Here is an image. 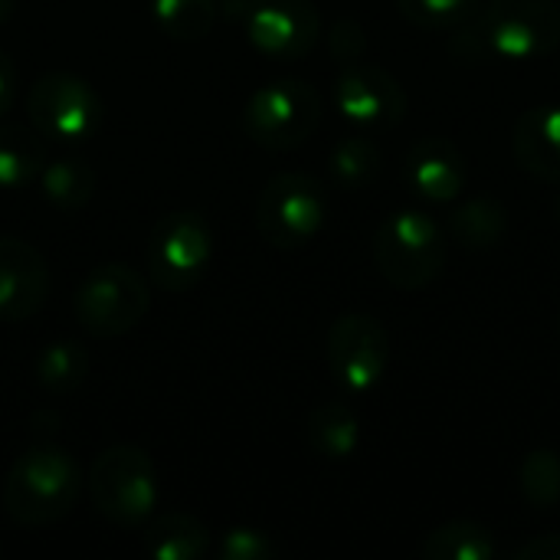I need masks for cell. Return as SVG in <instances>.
Wrapping results in <instances>:
<instances>
[{"label": "cell", "instance_id": "obj_1", "mask_svg": "<svg viewBox=\"0 0 560 560\" xmlns=\"http://www.w3.org/2000/svg\"><path fill=\"white\" fill-rule=\"evenodd\" d=\"M453 52L469 62L512 59L528 62L551 56L560 46L558 0H486L463 26L450 30Z\"/></svg>", "mask_w": 560, "mask_h": 560}, {"label": "cell", "instance_id": "obj_2", "mask_svg": "<svg viewBox=\"0 0 560 560\" xmlns=\"http://www.w3.org/2000/svg\"><path fill=\"white\" fill-rule=\"evenodd\" d=\"M82 492L79 463L52 443H39L16 456L3 482V509L23 528H46L62 522Z\"/></svg>", "mask_w": 560, "mask_h": 560}, {"label": "cell", "instance_id": "obj_3", "mask_svg": "<svg viewBox=\"0 0 560 560\" xmlns=\"http://www.w3.org/2000/svg\"><path fill=\"white\" fill-rule=\"evenodd\" d=\"M450 256L446 230L423 210H394L374 230V262L381 276L400 292L433 285Z\"/></svg>", "mask_w": 560, "mask_h": 560}, {"label": "cell", "instance_id": "obj_4", "mask_svg": "<svg viewBox=\"0 0 560 560\" xmlns=\"http://www.w3.org/2000/svg\"><path fill=\"white\" fill-rule=\"evenodd\" d=\"M89 499L102 518L118 528L144 525L158 509V469L141 446L118 443L95 456L89 469Z\"/></svg>", "mask_w": 560, "mask_h": 560}, {"label": "cell", "instance_id": "obj_5", "mask_svg": "<svg viewBox=\"0 0 560 560\" xmlns=\"http://www.w3.org/2000/svg\"><path fill=\"white\" fill-rule=\"evenodd\" d=\"M322 95L305 79L259 85L243 108V131L266 151L302 148L322 125Z\"/></svg>", "mask_w": 560, "mask_h": 560}, {"label": "cell", "instance_id": "obj_6", "mask_svg": "<svg viewBox=\"0 0 560 560\" xmlns=\"http://www.w3.org/2000/svg\"><path fill=\"white\" fill-rule=\"evenodd\" d=\"M328 217L325 187L305 171H279L256 200V230L276 249H302Z\"/></svg>", "mask_w": 560, "mask_h": 560}, {"label": "cell", "instance_id": "obj_7", "mask_svg": "<svg viewBox=\"0 0 560 560\" xmlns=\"http://www.w3.org/2000/svg\"><path fill=\"white\" fill-rule=\"evenodd\" d=\"M151 305V289L125 262H102L85 272L75 289V318L92 338H118L141 325Z\"/></svg>", "mask_w": 560, "mask_h": 560}, {"label": "cell", "instance_id": "obj_8", "mask_svg": "<svg viewBox=\"0 0 560 560\" xmlns=\"http://www.w3.org/2000/svg\"><path fill=\"white\" fill-rule=\"evenodd\" d=\"M26 115L46 141L85 144L105 121V102L82 75L46 72L26 92Z\"/></svg>", "mask_w": 560, "mask_h": 560}, {"label": "cell", "instance_id": "obj_9", "mask_svg": "<svg viewBox=\"0 0 560 560\" xmlns=\"http://www.w3.org/2000/svg\"><path fill=\"white\" fill-rule=\"evenodd\" d=\"M213 259V230L197 210L164 213L148 236V272L164 292L194 289Z\"/></svg>", "mask_w": 560, "mask_h": 560}, {"label": "cell", "instance_id": "obj_10", "mask_svg": "<svg viewBox=\"0 0 560 560\" xmlns=\"http://www.w3.org/2000/svg\"><path fill=\"white\" fill-rule=\"evenodd\" d=\"M328 368L335 384L351 394L364 397L374 387H381L387 364H390V335L381 318L368 312H348L335 318L328 331Z\"/></svg>", "mask_w": 560, "mask_h": 560}, {"label": "cell", "instance_id": "obj_11", "mask_svg": "<svg viewBox=\"0 0 560 560\" xmlns=\"http://www.w3.org/2000/svg\"><path fill=\"white\" fill-rule=\"evenodd\" d=\"M335 105L351 125L384 131L400 125V118L407 115V92L384 66L358 59L341 66L335 79Z\"/></svg>", "mask_w": 560, "mask_h": 560}, {"label": "cell", "instance_id": "obj_12", "mask_svg": "<svg viewBox=\"0 0 560 560\" xmlns=\"http://www.w3.org/2000/svg\"><path fill=\"white\" fill-rule=\"evenodd\" d=\"M243 26L253 49L272 59H302L322 36V16L312 0H259Z\"/></svg>", "mask_w": 560, "mask_h": 560}, {"label": "cell", "instance_id": "obj_13", "mask_svg": "<svg viewBox=\"0 0 560 560\" xmlns=\"http://www.w3.org/2000/svg\"><path fill=\"white\" fill-rule=\"evenodd\" d=\"M49 266L36 246L0 236V322H23L46 305Z\"/></svg>", "mask_w": 560, "mask_h": 560}, {"label": "cell", "instance_id": "obj_14", "mask_svg": "<svg viewBox=\"0 0 560 560\" xmlns=\"http://www.w3.org/2000/svg\"><path fill=\"white\" fill-rule=\"evenodd\" d=\"M407 187L433 203H450L466 187V158L453 138H420L404 161Z\"/></svg>", "mask_w": 560, "mask_h": 560}, {"label": "cell", "instance_id": "obj_15", "mask_svg": "<svg viewBox=\"0 0 560 560\" xmlns=\"http://www.w3.org/2000/svg\"><path fill=\"white\" fill-rule=\"evenodd\" d=\"M515 161L538 180L560 184V105H535L512 128Z\"/></svg>", "mask_w": 560, "mask_h": 560}, {"label": "cell", "instance_id": "obj_16", "mask_svg": "<svg viewBox=\"0 0 560 560\" xmlns=\"http://www.w3.org/2000/svg\"><path fill=\"white\" fill-rule=\"evenodd\" d=\"M141 545L154 560H200L210 555V528L187 512H164L148 518Z\"/></svg>", "mask_w": 560, "mask_h": 560}, {"label": "cell", "instance_id": "obj_17", "mask_svg": "<svg viewBox=\"0 0 560 560\" xmlns=\"http://www.w3.org/2000/svg\"><path fill=\"white\" fill-rule=\"evenodd\" d=\"M505 233H509V210L492 194L463 200L446 223V236L456 240L466 253H489L505 240Z\"/></svg>", "mask_w": 560, "mask_h": 560}, {"label": "cell", "instance_id": "obj_18", "mask_svg": "<svg viewBox=\"0 0 560 560\" xmlns=\"http://www.w3.org/2000/svg\"><path fill=\"white\" fill-rule=\"evenodd\" d=\"M46 164V138L30 125L0 121V190H23Z\"/></svg>", "mask_w": 560, "mask_h": 560}, {"label": "cell", "instance_id": "obj_19", "mask_svg": "<svg viewBox=\"0 0 560 560\" xmlns=\"http://www.w3.org/2000/svg\"><path fill=\"white\" fill-rule=\"evenodd\" d=\"M305 433H308V446L328 463L351 459L361 446V420L345 400H328L315 407Z\"/></svg>", "mask_w": 560, "mask_h": 560}, {"label": "cell", "instance_id": "obj_20", "mask_svg": "<svg viewBox=\"0 0 560 560\" xmlns=\"http://www.w3.org/2000/svg\"><path fill=\"white\" fill-rule=\"evenodd\" d=\"M39 190L46 197V203L59 207V210H82L92 194H95V167L82 158H56L46 161L39 171Z\"/></svg>", "mask_w": 560, "mask_h": 560}, {"label": "cell", "instance_id": "obj_21", "mask_svg": "<svg viewBox=\"0 0 560 560\" xmlns=\"http://www.w3.org/2000/svg\"><path fill=\"white\" fill-rule=\"evenodd\" d=\"M420 555L427 560H492L499 555V548L486 525L463 518V522H446L433 528L423 538Z\"/></svg>", "mask_w": 560, "mask_h": 560}, {"label": "cell", "instance_id": "obj_22", "mask_svg": "<svg viewBox=\"0 0 560 560\" xmlns=\"http://www.w3.org/2000/svg\"><path fill=\"white\" fill-rule=\"evenodd\" d=\"M328 171L335 177L338 187H348V190H361L368 184H374L384 171V151L364 138V135H351V138H341L331 154H328Z\"/></svg>", "mask_w": 560, "mask_h": 560}, {"label": "cell", "instance_id": "obj_23", "mask_svg": "<svg viewBox=\"0 0 560 560\" xmlns=\"http://www.w3.org/2000/svg\"><path fill=\"white\" fill-rule=\"evenodd\" d=\"M33 374L46 394H72L89 377V354L75 341H52L36 354Z\"/></svg>", "mask_w": 560, "mask_h": 560}, {"label": "cell", "instance_id": "obj_24", "mask_svg": "<svg viewBox=\"0 0 560 560\" xmlns=\"http://www.w3.org/2000/svg\"><path fill=\"white\" fill-rule=\"evenodd\" d=\"M151 13L171 39L197 43L213 30L220 7L217 0H151Z\"/></svg>", "mask_w": 560, "mask_h": 560}, {"label": "cell", "instance_id": "obj_25", "mask_svg": "<svg viewBox=\"0 0 560 560\" xmlns=\"http://www.w3.org/2000/svg\"><path fill=\"white\" fill-rule=\"evenodd\" d=\"M518 489L528 505L548 512L560 505V456L555 450H532L518 466Z\"/></svg>", "mask_w": 560, "mask_h": 560}, {"label": "cell", "instance_id": "obj_26", "mask_svg": "<svg viewBox=\"0 0 560 560\" xmlns=\"http://www.w3.org/2000/svg\"><path fill=\"white\" fill-rule=\"evenodd\" d=\"M486 0H397L400 13L423 30H456L482 10Z\"/></svg>", "mask_w": 560, "mask_h": 560}, {"label": "cell", "instance_id": "obj_27", "mask_svg": "<svg viewBox=\"0 0 560 560\" xmlns=\"http://www.w3.org/2000/svg\"><path fill=\"white\" fill-rule=\"evenodd\" d=\"M217 555L223 560H272L276 541L259 528H230L220 535Z\"/></svg>", "mask_w": 560, "mask_h": 560}, {"label": "cell", "instance_id": "obj_28", "mask_svg": "<svg viewBox=\"0 0 560 560\" xmlns=\"http://www.w3.org/2000/svg\"><path fill=\"white\" fill-rule=\"evenodd\" d=\"M328 46H331V56H335L341 66H348V62H358V59L364 56V49H368V36H364V30H361V23H358V20L345 16V20H338V23L331 26Z\"/></svg>", "mask_w": 560, "mask_h": 560}, {"label": "cell", "instance_id": "obj_29", "mask_svg": "<svg viewBox=\"0 0 560 560\" xmlns=\"http://www.w3.org/2000/svg\"><path fill=\"white\" fill-rule=\"evenodd\" d=\"M16 92H20V75H16V66L13 59L0 49V118L13 108L16 102Z\"/></svg>", "mask_w": 560, "mask_h": 560}, {"label": "cell", "instance_id": "obj_30", "mask_svg": "<svg viewBox=\"0 0 560 560\" xmlns=\"http://www.w3.org/2000/svg\"><path fill=\"white\" fill-rule=\"evenodd\" d=\"M518 560H560V532H551V535H541V538H532L525 541L518 551H515Z\"/></svg>", "mask_w": 560, "mask_h": 560}, {"label": "cell", "instance_id": "obj_31", "mask_svg": "<svg viewBox=\"0 0 560 560\" xmlns=\"http://www.w3.org/2000/svg\"><path fill=\"white\" fill-rule=\"evenodd\" d=\"M259 0H217V7H220V16H226V20H236V23H243L249 13H253V7H256Z\"/></svg>", "mask_w": 560, "mask_h": 560}, {"label": "cell", "instance_id": "obj_32", "mask_svg": "<svg viewBox=\"0 0 560 560\" xmlns=\"http://www.w3.org/2000/svg\"><path fill=\"white\" fill-rule=\"evenodd\" d=\"M13 7H16V0H0V23H3V20H10Z\"/></svg>", "mask_w": 560, "mask_h": 560}, {"label": "cell", "instance_id": "obj_33", "mask_svg": "<svg viewBox=\"0 0 560 560\" xmlns=\"http://www.w3.org/2000/svg\"><path fill=\"white\" fill-rule=\"evenodd\" d=\"M555 210H558V220H560V194H558V203H555Z\"/></svg>", "mask_w": 560, "mask_h": 560}, {"label": "cell", "instance_id": "obj_34", "mask_svg": "<svg viewBox=\"0 0 560 560\" xmlns=\"http://www.w3.org/2000/svg\"><path fill=\"white\" fill-rule=\"evenodd\" d=\"M558 3H560V0H558Z\"/></svg>", "mask_w": 560, "mask_h": 560}]
</instances>
